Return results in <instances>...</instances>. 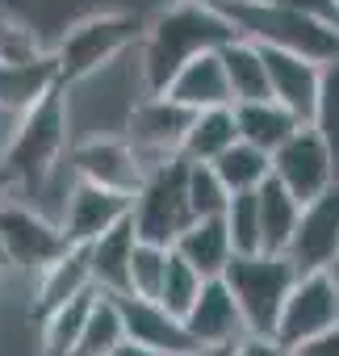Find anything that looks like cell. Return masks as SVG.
I'll list each match as a JSON object with an SVG mask.
<instances>
[{
  "mask_svg": "<svg viewBox=\"0 0 339 356\" xmlns=\"http://www.w3.org/2000/svg\"><path fill=\"white\" fill-rule=\"evenodd\" d=\"M235 34L231 17L218 5H201V0H181V5L163 9L147 30H142V80L147 92H163L193 55L226 47Z\"/></svg>",
  "mask_w": 339,
  "mask_h": 356,
  "instance_id": "6da1fadb",
  "label": "cell"
},
{
  "mask_svg": "<svg viewBox=\"0 0 339 356\" xmlns=\"http://www.w3.org/2000/svg\"><path fill=\"white\" fill-rule=\"evenodd\" d=\"M67 151V88L55 84L47 97H38L30 109L17 113L13 134L0 151V168L17 185H42L55 172V163Z\"/></svg>",
  "mask_w": 339,
  "mask_h": 356,
  "instance_id": "7a4b0ae2",
  "label": "cell"
},
{
  "mask_svg": "<svg viewBox=\"0 0 339 356\" xmlns=\"http://www.w3.org/2000/svg\"><path fill=\"white\" fill-rule=\"evenodd\" d=\"M239 38H251L260 47H281L293 55H306L314 63H335L339 59V26L301 9H281V5H260V0H226L218 5Z\"/></svg>",
  "mask_w": 339,
  "mask_h": 356,
  "instance_id": "3957f363",
  "label": "cell"
},
{
  "mask_svg": "<svg viewBox=\"0 0 339 356\" xmlns=\"http://www.w3.org/2000/svg\"><path fill=\"white\" fill-rule=\"evenodd\" d=\"M222 281L235 293L247 335H272L276 314L297 281V264L285 252H235L222 268Z\"/></svg>",
  "mask_w": 339,
  "mask_h": 356,
  "instance_id": "277c9868",
  "label": "cell"
},
{
  "mask_svg": "<svg viewBox=\"0 0 339 356\" xmlns=\"http://www.w3.org/2000/svg\"><path fill=\"white\" fill-rule=\"evenodd\" d=\"M142 30H147V22L138 13H126V9H105V13L80 17L55 47L59 84L72 88V84L97 76L117 55H126L134 42H142Z\"/></svg>",
  "mask_w": 339,
  "mask_h": 356,
  "instance_id": "5b68a950",
  "label": "cell"
},
{
  "mask_svg": "<svg viewBox=\"0 0 339 356\" xmlns=\"http://www.w3.org/2000/svg\"><path fill=\"white\" fill-rule=\"evenodd\" d=\"M185 172H189L185 155H172V159L147 168L142 185L130 197V222H134L138 239L172 248L176 235L193 222V206L185 193Z\"/></svg>",
  "mask_w": 339,
  "mask_h": 356,
  "instance_id": "8992f818",
  "label": "cell"
},
{
  "mask_svg": "<svg viewBox=\"0 0 339 356\" xmlns=\"http://www.w3.org/2000/svg\"><path fill=\"white\" fill-rule=\"evenodd\" d=\"M67 235L59 222H51L47 214L0 197V256L5 264L22 268V273H42L51 260H59L67 252Z\"/></svg>",
  "mask_w": 339,
  "mask_h": 356,
  "instance_id": "52a82bcc",
  "label": "cell"
},
{
  "mask_svg": "<svg viewBox=\"0 0 339 356\" xmlns=\"http://www.w3.org/2000/svg\"><path fill=\"white\" fill-rule=\"evenodd\" d=\"M193 122V109L172 101L167 92H147L130 118H126V143L134 147V155L142 159V172L163 163V159H172L181 155V143H185V130Z\"/></svg>",
  "mask_w": 339,
  "mask_h": 356,
  "instance_id": "ba28073f",
  "label": "cell"
},
{
  "mask_svg": "<svg viewBox=\"0 0 339 356\" xmlns=\"http://www.w3.org/2000/svg\"><path fill=\"white\" fill-rule=\"evenodd\" d=\"M272 176L297 197V202H310L318 197L335 176H339V155L326 147V138L306 122L297 126L276 151H272Z\"/></svg>",
  "mask_w": 339,
  "mask_h": 356,
  "instance_id": "9c48e42d",
  "label": "cell"
},
{
  "mask_svg": "<svg viewBox=\"0 0 339 356\" xmlns=\"http://www.w3.org/2000/svg\"><path fill=\"white\" fill-rule=\"evenodd\" d=\"M335 318H339V285H335L331 268H310V273H297V281L276 314L272 339H281L285 348H297L301 339L326 331Z\"/></svg>",
  "mask_w": 339,
  "mask_h": 356,
  "instance_id": "30bf717a",
  "label": "cell"
},
{
  "mask_svg": "<svg viewBox=\"0 0 339 356\" xmlns=\"http://www.w3.org/2000/svg\"><path fill=\"white\" fill-rule=\"evenodd\" d=\"M335 252H339V176L318 197L301 202L285 256L297 264V273H310V268H331Z\"/></svg>",
  "mask_w": 339,
  "mask_h": 356,
  "instance_id": "8fae6325",
  "label": "cell"
},
{
  "mask_svg": "<svg viewBox=\"0 0 339 356\" xmlns=\"http://www.w3.org/2000/svg\"><path fill=\"white\" fill-rule=\"evenodd\" d=\"M126 214H130V193H117V189H105V185H92V181H80V176H76L59 227H63L67 243L84 248L101 231H109L113 222H122Z\"/></svg>",
  "mask_w": 339,
  "mask_h": 356,
  "instance_id": "7c38bea8",
  "label": "cell"
},
{
  "mask_svg": "<svg viewBox=\"0 0 339 356\" xmlns=\"http://www.w3.org/2000/svg\"><path fill=\"white\" fill-rule=\"evenodd\" d=\"M72 168L80 181H92V185H105V189H117V193H130L142 185V159L134 155V147L126 138H88L72 151Z\"/></svg>",
  "mask_w": 339,
  "mask_h": 356,
  "instance_id": "4fadbf2b",
  "label": "cell"
},
{
  "mask_svg": "<svg viewBox=\"0 0 339 356\" xmlns=\"http://www.w3.org/2000/svg\"><path fill=\"white\" fill-rule=\"evenodd\" d=\"M260 47V42H256ZM264 55V72H268V92L272 101H281L285 109H293L301 122L314 118V101H318V76H322V63L306 59V55H293V51H281V47H260Z\"/></svg>",
  "mask_w": 339,
  "mask_h": 356,
  "instance_id": "5bb4252c",
  "label": "cell"
},
{
  "mask_svg": "<svg viewBox=\"0 0 339 356\" xmlns=\"http://www.w3.org/2000/svg\"><path fill=\"white\" fill-rule=\"evenodd\" d=\"M185 331L193 343H239L247 335L243 314L235 306V293L226 289L222 277H206L193 306L185 310Z\"/></svg>",
  "mask_w": 339,
  "mask_h": 356,
  "instance_id": "9a60e30c",
  "label": "cell"
},
{
  "mask_svg": "<svg viewBox=\"0 0 339 356\" xmlns=\"http://www.w3.org/2000/svg\"><path fill=\"white\" fill-rule=\"evenodd\" d=\"M117 310H122V331L130 343L181 356L185 348H193L185 318H176L172 310H163L155 298H134V293H117Z\"/></svg>",
  "mask_w": 339,
  "mask_h": 356,
  "instance_id": "2e32d148",
  "label": "cell"
},
{
  "mask_svg": "<svg viewBox=\"0 0 339 356\" xmlns=\"http://www.w3.org/2000/svg\"><path fill=\"white\" fill-rule=\"evenodd\" d=\"M134 243H138V235H134L130 214L122 222H113L109 231H101L92 243H84L88 248V277L101 293L117 298V293L130 289V252H134Z\"/></svg>",
  "mask_w": 339,
  "mask_h": 356,
  "instance_id": "e0dca14e",
  "label": "cell"
},
{
  "mask_svg": "<svg viewBox=\"0 0 339 356\" xmlns=\"http://www.w3.org/2000/svg\"><path fill=\"white\" fill-rule=\"evenodd\" d=\"M172 101L189 105L193 113L197 109H214V105H231V88H226V72H222V55L218 51H206V55H193L172 80L163 88Z\"/></svg>",
  "mask_w": 339,
  "mask_h": 356,
  "instance_id": "ac0fdd59",
  "label": "cell"
},
{
  "mask_svg": "<svg viewBox=\"0 0 339 356\" xmlns=\"http://www.w3.org/2000/svg\"><path fill=\"white\" fill-rule=\"evenodd\" d=\"M172 248H176L201 277H222V268H226L231 256H235L231 231H226L222 214H214V218H193V222L176 235Z\"/></svg>",
  "mask_w": 339,
  "mask_h": 356,
  "instance_id": "d6986e66",
  "label": "cell"
},
{
  "mask_svg": "<svg viewBox=\"0 0 339 356\" xmlns=\"http://www.w3.org/2000/svg\"><path fill=\"white\" fill-rule=\"evenodd\" d=\"M235 126H239V138L243 143H251V147H260V151H276L297 126H306L293 109H285L281 101H272V97H264V101H243V105H235Z\"/></svg>",
  "mask_w": 339,
  "mask_h": 356,
  "instance_id": "ffe728a7",
  "label": "cell"
},
{
  "mask_svg": "<svg viewBox=\"0 0 339 356\" xmlns=\"http://www.w3.org/2000/svg\"><path fill=\"white\" fill-rule=\"evenodd\" d=\"M38 277V293H34V318H42V314H51L55 306H63L67 298H76L80 289H88L92 285V277H88V248H67L59 260H51L42 273H34Z\"/></svg>",
  "mask_w": 339,
  "mask_h": 356,
  "instance_id": "44dd1931",
  "label": "cell"
},
{
  "mask_svg": "<svg viewBox=\"0 0 339 356\" xmlns=\"http://www.w3.org/2000/svg\"><path fill=\"white\" fill-rule=\"evenodd\" d=\"M55 84H59L55 55H38L30 63H5V59H0V109H5V113L30 109Z\"/></svg>",
  "mask_w": 339,
  "mask_h": 356,
  "instance_id": "7402d4cb",
  "label": "cell"
},
{
  "mask_svg": "<svg viewBox=\"0 0 339 356\" xmlns=\"http://www.w3.org/2000/svg\"><path fill=\"white\" fill-rule=\"evenodd\" d=\"M222 55V72H226V88H231V105L243 101H264L268 92V72H264V55L251 38H231L226 47H218Z\"/></svg>",
  "mask_w": 339,
  "mask_h": 356,
  "instance_id": "603a6c76",
  "label": "cell"
},
{
  "mask_svg": "<svg viewBox=\"0 0 339 356\" xmlns=\"http://www.w3.org/2000/svg\"><path fill=\"white\" fill-rule=\"evenodd\" d=\"M239 138V126H235V105H214V109H197L189 130H185V143H181V155L189 163H214L231 143Z\"/></svg>",
  "mask_w": 339,
  "mask_h": 356,
  "instance_id": "cb8c5ba5",
  "label": "cell"
},
{
  "mask_svg": "<svg viewBox=\"0 0 339 356\" xmlns=\"http://www.w3.org/2000/svg\"><path fill=\"white\" fill-rule=\"evenodd\" d=\"M256 197H260V252H285L289 239H293L301 202L276 181V176H268L256 189Z\"/></svg>",
  "mask_w": 339,
  "mask_h": 356,
  "instance_id": "d4e9b609",
  "label": "cell"
},
{
  "mask_svg": "<svg viewBox=\"0 0 339 356\" xmlns=\"http://www.w3.org/2000/svg\"><path fill=\"white\" fill-rule=\"evenodd\" d=\"M101 289L97 285H88V289H80L76 298H67L63 306H55L51 314H42L38 323H42V348H38V356H72L76 352V339H80V331H84V318H88V310H92V298H97Z\"/></svg>",
  "mask_w": 339,
  "mask_h": 356,
  "instance_id": "484cf974",
  "label": "cell"
},
{
  "mask_svg": "<svg viewBox=\"0 0 339 356\" xmlns=\"http://www.w3.org/2000/svg\"><path fill=\"white\" fill-rule=\"evenodd\" d=\"M210 168L218 172V181L231 193H251V189H260L272 176V155L260 151V147H251V143H243V138H235Z\"/></svg>",
  "mask_w": 339,
  "mask_h": 356,
  "instance_id": "4316f807",
  "label": "cell"
},
{
  "mask_svg": "<svg viewBox=\"0 0 339 356\" xmlns=\"http://www.w3.org/2000/svg\"><path fill=\"white\" fill-rule=\"evenodd\" d=\"M122 339H126V331H122V310H117V298H113V293H97L72 356H113Z\"/></svg>",
  "mask_w": 339,
  "mask_h": 356,
  "instance_id": "83f0119b",
  "label": "cell"
},
{
  "mask_svg": "<svg viewBox=\"0 0 339 356\" xmlns=\"http://www.w3.org/2000/svg\"><path fill=\"white\" fill-rule=\"evenodd\" d=\"M201 273L172 248L167 252V268H163V281H159V293H155V302L163 306V310H172L176 318H185V310L193 306V298H197V289H201Z\"/></svg>",
  "mask_w": 339,
  "mask_h": 356,
  "instance_id": "f1b7e54d",
  "label": "cell"
},
{
  "mask_svg": "<svg viewBox=\"0 0 339 356\" xmlns=\"http://www.w3.org/2000/svg\"><path fill=\"white\" fill-rule=\"evenodd\" d=\"M185 193H189L193 218H214L231 202V189L218 181V172L210 163H189V172H185Z\"/></svg>",
  "mask_w": 339,
  "mask_h": 356,
  "instance_id": "f546056e",
  "label": "cell"
},
{
  "mask_svg": "<svg viewBox=\"0 0 339 356\" xmlns=\"http://www.w3.org/2000/svg\"><path fill=\"white\" fill-rule=\"evenodd\" d=\"M222 222L231 231V248L235 252H260V197L251 193H231Z\"/></svg>",
  "mask_w": 339,
  "mask_h": 356,
  "instance_id": "4dcf8cb0",
  "label": "cell"
},
{
  "mask_svg": "<svg viewBox=\"0 0 339 356\" xmlns=\"http://www.w3.org/2000/svg\"><path fill=\"white\" fill-rule=\"evenodd\" d=\"M167 252H172V248L138 239L134 252H130V289H126V293H134V298H155V293H159V281H163V268H167Z\"/></svg>",
  "mask_w": 339,
  "mask_h": 356,
  "instance_id": "1f68e13d",
  "label": "cell"
},
{
  "mask_svg": "<svg viewBox=\"0 0 339 356\" xmlns=\"http://www.w3.org/2000/svg\"><path fill=\"white\" fill-rule=\"evenodd\" d=\"M310 126L326 138V147L339 155V59L335 63H322V76H318V101H314V118Z\"/></svg>",
  "mask_w": 339,
  "mask_h": 356,
  "instance_id": "d6a6232c",
  "label": "cell"
},
{
  "mask_svg": "<svg viewBox=\"0 0 339 356\" xmlns=\"http://www.w3.org/2000/svg\"><path fill=\"white\" fill-rule=\"evenodd\" d=\"M38 55H47V51L38 47L34 30L13 22L9 13H0V59H5V63H30Z\"/></svg>",
  "mask_w": 339,
  "mask_h": 356,
  "instance_id": "836d02e7",
  "label": "cell"
},
{
  "mask_svg": "<svg viewBox=\"0 0 339 356\" xmlns=\"http://www.w3.org/2000/svg\"><path fill=\"white\" fill-rule=\"evenodd\" d=\"M293 356H339V318H335L326 331L301 339V343L293 348Z\"/></svg>",
  "mask_w": 339,
  "mask_h": 356,
  "instance_id": "e575fe53",
  "label": "cell"
},
{
  "mask_svg": "<svg viewBox=\"0 0 339 356\" xmlns=\"http://www.w3.org/2000/svg\"><path fill=\"white\" fill-rule=\"evenodd\" d=\"M235 356H293V348H285L272 335H243L235 343Z\"/></svg>",
  "mask_w": 339,
  "mask_h": 356,
  "instance_id": "d590c367",
  "label": "cell"
},
{
  "mask_svg": "<svg viewBox=\"0 0 339 356\" xmlns=\"http://www.w3.org/2000/svg\"><path fill=\"white\" fill-rule=\"evenodd\" d=\"M260 5H281V9H301V13H314V17H326L339 26V9L335 0H260Z\"/></svg>",
  "mask_w": 339,
  "mask_h": 356,
  "instance_id": "8d00e7d4",
  "label": "cell"
},
{
  "mask_svg": "<svg viewBox=\"0 0 339 356\" xmlns=\"http://www.w3.org/2000/svg\"><path fill=\"white\" fill-rule=\"evenodd\" d=\"M181 356H235V343H193Z\"/></svg>",
  "mask_w": 339,
  "mask_h": 356,
  "instance_id": "74e56055",
  "label": "cell"
},
{
  "mask_svg": "<svg viewBox=\"0 0 339 356\" xmlns=\"http://www.w3.org/2000/svg\"><path fill=\"white\" fill-rule=\"evenodd\" d=\"M113 356H167V352H155V348H142V343H130V339H122Z\"/></svg>",
  "mask_w": 339,
  "mask_h": 356,
  "instance_id": "f35d334b",
  "label": "cell"
},
{
  "mask_svg": "<svg viewBox=\"0 0 339 356\" xmlns=\"http://www.w3.org/2000/svg\"><path fill=\"white\" fill-rule=\"evenodd\" d=\"M9 193H13V181H9V172L0 168V197H9Z\"/></svg>",
  "mask_w": 339,
  "mask_h": 356,
  "instance_id": "ab89813d",
  "label": "cell"
},
{
  "mask_svg": "<svg viewBox=\"0 0 339 356\" xmlns=\"http://www.w3.org/2000/svg\"><path fill=\"white\" fill-rule=\"evenodd\" d=\"M331 277H335V285H339V252H335V260H331Z\"/></svg>",
  "mask_w": 339,
  "mask_h": 356,
  "instance_id": "60d3db41",
  "label": "cell"
},
{
  "mask_svg": "<svg viewBox=\"0 0 339 356\" xmlns=\"http://www.w3.org/2000/svg\"><path fill=\"white\" fill-rule=\"evenodd\" d=\"M0 118H5V109H0ZM5 143H9V134H0V151H5Z\"/></svg>",
  "mask_w": 339,
  "mask_h": 356,
  "instance_id": "b9f144b4",
  "label": "cell"
},
{
  "mask_svg": "<svg viewBox=\"0 0 339 356\" xmlns=\"http://www.w3.org/2000/svg\"><path fill=\"white\" fill-rule=\"evenodd\" d=\"M201 5H226V0H201Z\"/></svg>",
  "mask_w": 339,
  "mask_h": 356,
  "instance_id": "7bdbcfd3",
  "label": "cell"
},
{
  "mask_svg": "<svg viewBox=\"0 0 339 356\" xmlns=\"http://www.w3.org/2000/svg\"><path fill=\"white\" fill-rule=\"evenodd\" d=\"M335 9H339V0H335Z\"/></svg>",
  "mask_w": 339,
  "mask_h": 356,
  "instance_id": "ee69618b",
  "label": "cell"
}]
</instances>
